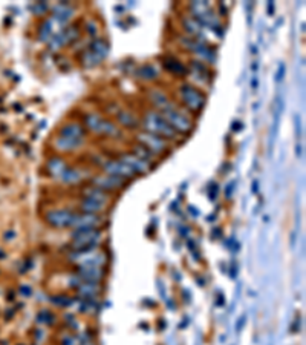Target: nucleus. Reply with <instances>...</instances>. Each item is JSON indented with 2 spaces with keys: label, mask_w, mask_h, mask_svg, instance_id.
<instances>
[{
  "label": "nucleus",
  "mask_w": 306,
  "mask_h": 345,
  "mask_svg": "<svg viewBox=\"0 0 306 345\" xmlns=\"http://www.w3.org/2000/svg\"><path fill=\"white\" fill-rule=\"evenodd\" d=\"M100 240H101V232L98 229L75 230L72 233V247L77 252H91L95 250Z\"/></svg>",
  "instance_id": "obj_1"
},
{
  "label": "nucleus",
  "mask_w": 306,
  "mask_h": 345,
  "mask_svg": "<svg viewBox=\"0 0 306 345\" xmlns=\"http://www.w3.org/2000/svg\"><path fill=\"white\" fill-rule=\"evenodd\" d=\"M144 128L146 131L156 134V135H162L167 138H176V131L170 126L169 123L165 121V118L161 114L156 112H147L144 117Z\"/></svg>",
  "instance_id": "obj_2"
},
{
  "label": "nucleus",
  "mask_w": 306,
  "mask_h": 345,
  "mask_svg": "<svg viewBox=\"0 0 306 345\" xmlns=\"http://www.w3.org/2000/svg\"><path fill=\"white\" fill-rule=\"evenodd\" d=\"M165 121L170 124V126L176 131V132H183V134H187L191 131L193 128V123L188 117H185L184 114H181L179 110H176L175 107H170V109H164L162 114H161Z\"/></svg>",
  "instance_id": "obj_3"
},
{
  "label": "nucleus",
  "mask_w": 306,
  "mask_h": 345,
  "mask_svg": "<svg viewBox=\"0 0 306 345\" xmlns=\"http://www.w3.org/2000/svg\"><path fill=\"white\" fill-rule=\"evenodd\" d=\"M85 123L89 129H92L93 132H98L103 135H110V137H115V135H121L120 129L115 126L114 123H110L104 118H101L100 115H95V114H89L85 118Z\"/></svg>",
  "instance_id": "obj_4"
},
{
  "label": "nucleus",
  "mask_w": 306,
  "mask_h": 345,
  "mask_svg": "<svg viewBox=\"0 0 306 345\" xmlns=\"http://www.w3.org/2000/svg\"><path fill=\"white\" fill-rule=\"evenodd\" d=\"M179 92H181V97H183V102L191 110H199L205 103V95L191 85L181 86Z\"/></svg>",
  "instance_id": "obj_5"
},
{
  "label": "nucleus",
  "mask_w": 306,
  "mask_h": 345,
  "mask_svg": "<svg viewBox=\"0 0 306 345\" xmlns=\"http://www.w3.org/2000/svg\"><path fill=\"white\" fill-rule=\"evenodd\" d=\"M138 141H140V144H143L144 147H147L153 155L161 154V152H164L167 149V143H165L164 138L156 135V134H152L149 131H144L138 135Z\"/></svg>",
  "instance_id": "obj_6"
},
{
  "label": "nucleus",
  "mask_w": 306,
  "mask_h": 345,
  "mask_svg": "<svg viewBox=\"0 0 306 345\" xmlns=\"http://www.w3.org/2000/svg\"><path fill=\"white\" fill-rule=\"evenodd\" d=\"M72 261H77L80 267H101L106 262V255L100 252H78L72 255Z\"/></svg>",
  "instance_id": "obj_7"
},
{
  "label": "nucleus",
  "mask_w": 306,
  "mask_h": 345,
  "mask_svg": "<svg viewBox=\"0 0 306 345\" xmlns=\"http://www.w3.org/2000/svg\"><path fill=\"white\" fill-rule=\"evenodd\" d=\"M75 218V213L71 210H66V209H60V210H51L46 215V221L52 226V227H71L72 221Z\"/></svg>",
  "instance_id": "obj_8"
},
{
  "label": "nucleus",
  "mask_w": 306,
  "mask_h": 345,
  "mask_svg": "<svg viewBox=\"0 0 306 345\" xmlns=\"http://www.w3.org/2000/svg\"><path fill=\"white\" fill-rule=\"evenodd\" d=\"M104 171L107 172V175H112L117 178H122V179H127V178H133L136 173L129 168L127 164H124L121 160H110L106 161L103 164Z\"/></svg>",
  "instance_id": "obj_9"
},
{
  "label": "nucleus",
  "mask_w": 306,
  "mask_h": 345,
  "mask_svg": "<svg viewBox=\"0 0 306 345\" xmlns=\"http://www.w3.org/2000/svg\"><path fill=\"white\" fill-rule=\"evenodd\" d=\"M92 183H93V187H96V189L110 192V190H117V189L122 187L124 184H126V179L117 178L112 175H100V176H95L92 179Z\"/></svg>",
  "instance_id": "obj_10"
},
{
  "label": "nucleus",
  "mask_w": 306,
  "mask_h": 345,
  "mask_svg": "<svg viewBox=\"0 0 306 345\" xmlns=\"http://www.w3.org/2000/svg\"><path fill=\"white\" fill-rule=\"evenodd\" d=\"M78 38V30L75 26H67L66 30H63L61 33L55 34L52 37V40L49 41V48L51 49H59L60 46L66 45V43H71V41Z\"/></svg>",
  "instance_id": "obj_11"
},
{
  "label": "nucleus",
  "mask_w": 306,
  "mask_h": 345,
  "mask_svg": "<svg viewBox=\"0 0 306 345\" xmlns=\"http://www.w3.org/2000/svg\"><path fill=\"white\" fill-rule=\"evenodd\" d=\"M101 218L98 215H92V213H81V215H75L71 227H74L75 230H85V229H95L100 224Z\"/></svg>",
  "instance_id": "obj_12"
},
{
  "label": "nucleus",
  "mask_w": 306,
  "mask_h": 345,
  "mask_svg": "<svg viewBox=\"0 0 306 345\" xmlns=\"http://www.w3.org/2000/svg\"><path fill=\"white\" fill-rule=\"evenodd\" d=\"M121 161H122L124 164H127L135 173H146V172L150 169L149 161L138 158V157L133 155V154H124V155L121 157Z\"/></svg>",
  "instance_id": "obj_13"
},
{
  "label": "nucleus",
  "mask_w": 306,
  "mask_h": 345,
  "mask_svg": "<svg viewBox=\"0 0 306 345\" xmlns=\"http://www.w3.org/2000/svg\"><path fill=\"white\" fill-rule=\"evenodd\" d=\"M104 272L101 267H80L78 278H81L85 282H98L103 279Z\"/></svg>",
  "instance_id": "obj_14"
},
{
  "label": "nucleus",
  "mask_w": 306,
  "mask_h": 345,
  "mask_svg": "<svg viewBox=\"0 0 306 345\" xmlns=\"http://www.w3.org/2000/svg\"><path fill=\"white\" fill-rule=\"evenodd\" d=\"M52 11H54V19L57 20V22H60V23H66L69 19L74 16V12H75V9L69 3H66V2H61L59 5H55Z\"/></svg>",
  "instance_id": "obj_15"
},
{
  "label": "nucleus",
  "mask_w": 306,
  "mask_h": 345,
  "mask_svg": "<svg viewBox=\"0 0 306 345\" xmlns=\"http://www.w3.org/2000/svg\"><path fill=\"white\" fill-rule=\"evenodd\" d=\"M85 143V138H67V137H57L55 140V147L61 152H69L80 147Z\"/></svg>",
  "instance_id": "obj_16"
},
{
  "label": "nucleus",
  "mask_w": 306,
  "mask_h": 345,
  "mask_svg": "<svg viewBox=\"0 0 306 345\" xmlns=\"http://www.w3.org/2000/svg\"><path fill=\"white\" fill-rule=\"evenodd\" d=\"M59 137H67V138H85L86 137V131L85 128L78 123H69L64 124V126L60 129Z\"/></svg>",
  "instance_id": "obj_17"
},
{
  "label": "nucleus",
  "mask_w": 306,
  "mask_h": 345,
  "mask_svg": "<svg viewBox=\"0 0 306 345\" xmlns=\"http://www.w3.org/2000/svg\"><path fill=\"white\" fill-rule=\"evenodd\" d=\"M81 210L83 213H92V215H96L100 212H104L106 207H107V203H101V201H95V200H91V198H85L81 201Z\"/></svg>",
  "instance_id": "obj_18"
},
{
  "label": "nucleus",
  "mask_w": 306,
  "mask_h": 345,
  "mask_svg": "<svg viewBox=\"0 0 306 345\" xmlns=\"http://www.w3.org/2000/svg\"><path fill=\"white\" fill-rule=\"evenodd\" d=\"M89 51L92 54H95L100 60H103L104 57H107V54H109V45H107V41H104L103 38H93L91 41Z\"/></svg>",
  "instance_id": "obj_19"
},
{
  "label": "nucleus",
  "mask_w": 306,
  "mask_h": 345,
  "mask_svg": "<svg viewBox=\"0 0 306 345\" xmlns=\"http://www.w3.org/2000/svg\"><path fill=\"white\" fill-rule=\"evenodd\" d=\"M64 183H77L85 176V171L77 169V168H66L63 173L60 175Z\"/></svg>",
  "instance_id": "obj_20"
},
{
  "label": "nucleus",
  "mask_w": 306,
  "mask_h": 345,
  "mask_svg": "<svg viewBox=\"0 0 306 345\" xmlns=\"http://www.w3.org/2000/svg\"><path fill=\"white\" fill-rule=\"evenodd\" d=\"M150 100H152L153 104H156V106L161 107L162 110H164V109L173 107V104L169 102V99H167V95L162 94V92H159V91H152V92H150Z\"/></svg>",
  "instance_id": "obj_21"
},
{
  "label": "nucleus",
  "mask_w": 306,
  "mask_h": 345,
  "mask_svg": "<svg viewBox=\"0 0 306 345\" xmlns=\"http://www.w3.org/2000/svg\"><path fill=\"white\" fill-rule=\"evenodd\" d=\"M164 66L169 69V71H172V72H175V74H178V75H184V74H187V69H185V66L181 63L179 60H176V59H173V57H167L165 60H164Z\"/></svg>",
  "instance_id": "obj_22"
},
{
  "label": "nucleus",
  "mask_w": 306,
  "mask_h": 345,
  "mask_svg": "<svg viewBox=\"0 0 306 345\" xmlns=\"http://www.w3.org/2000/svg\"><path fill=\"white\" fill-rule=\"evenodd\" d=\"M117 117H118V121L122 124V126H126V128L135 129V128L140 126V123H138V120H136L130 112H127V110H120Z\"/></svg>",
  "instance_id": "obj_23"
},
{
  "label": "nucleus",
  "mask_w": 306,
  "mask_h": 345,
  "mask_svg": "<svg viewBox=\"0 0 306 345\" xmlns=\"http://www.w3.org/2000/svg\"><path fill=\"white\" fill-rule=\"evenodd\" d=\"M85 198H91V200L101 201V203H107L109 201L107 193L104 190H101V189H96V187H88L85 190Z\"/></svg>",
  "instance_id": "obj_24"
},
{
  "label": "nucleus",
  "mask_w": 306,
  "mask_h": 345,
  "mask_svg": "<svg viewBox=\"0 0 306 345\" xmlns=\"http://www.w3.org/2000/svg\"><path fill=\"white\" fill-rule=\"evenodd\" d=\"M136 75L143 80H155L158 77V71L153 68V65H143L141 68H138Z\"/></svg>",
  "instance_id": "obj_25"
},
{
  "label": "nucleus",
  "mask_w": 306,
  "mask_h": 345,
  "mask_svg": "<svg viewBox=\"0 0 306 345\" xmlns=\"http://www.w3.org/2000/svg\"><path fill=\"white\" fill-rule=\"evenodd\" d=\"M64 169H66V164L60 158H51L48 161V171L54 175H61Z\"/></svg>",
  "instance_id": "obj_26"
},
{
  "label": "nucleus",
  "mask_w": 306,
  "mask_h": 345,
  "mask_svg": "<svg viewBox=\"0 0 306 345\" xmlns=\"http://www.w3.org/2000/svg\"><path fill=\"white\" fill-rule=\"evenodd\" d=\"M133 155H136L138 158H141V160H146V161H149V160H152L153 155L152 152L147 149V147H144L143 144H136V146H133Z\"/></svg>",
  "instance_id": "obj_27"
},
{
  "label": "nucleus",
  "mask_w": 306,
  "mask_h": 345,
  "mask_svg": "<svg viewBox=\"0 0 306 345\" xmlns=\"http://www.w3.org/2000/svg\"><path fill=\"white\" fill-rule=\"evenodd\" d=\"M52 34V20H46L43 25H41L40 31H38V38L41 41H48L49 37Z\"/></svg>",
  "instance_id": "obj_28"
},
{
  "label": "nucleus",
  "mask_w": 306,
  "mask_h": 345,
  "mask_svg": "<svg viewBox=\"0 0 306 345\" xmlns=\"http://www.w3.org/2000/svg\"><path fill=\"white\" fill-rule=\"evenodd\" d=\"M183 25H184V28H185V31L190 33L191 35L201 33V26H199V23H198L196 20H193V19H184Z\"/></svg>",
  "instance_id": "obj_29"
},
{
  "label": "nucleus",
  "mask_w": 306,
  "mask_h": 345,
  "mask_svg": "<svg viewBox=\"0 0 306 345\" xmlns=\"http://www.w3.org/2000/svg\"><path fill=\"white\" fill-rule=\"evenodd\" d=\"M83 63H85V65H88V66H95V65H98L101 60L98 59V57H96V55L95 54H92L91 51H86L85 54H83Z\"/></svg>",
  "instance_id": "obj_30"
},
{
  "label": "nucleus",
  "mask_w": 306,
  "mask_h": 345,
  "mask_svg": "<svg viewBox=\"0 0 306 345\" xmlns=\"http://www.w3.org/2000/svg\"><path fill=\"white\" fill-rule=\"evenodd\" d=\"M51 301L52 304H55V306H59V307H69L74 304V299L67 296H55V298H51Z\"/></svg>",
  "instance_id": "obj_31"
},
{
  "label": "nucleus",
  "mask_w": 306,
  "mask_h": 345,
  "mask_svg": "<svg viewBox=\"0 0 306 345\" xmlns=\"http://www.w3.org/2000/svg\"><path fill=\"white\" fill-rule=\"evenodd\" d=\"M191 66H193V69H196L198 74H201L204 77H210V71H208V68L202 62H191Z\"/></svg>",
  "instance_id": "obj_32"
},
{
  "label": "nucleus",
  "mask_w": 306,
  "mask_h": 345,
  "mask_svg": "<svg viewBox=\"0 0 306 345\" xmlns=\"http://www.w3.org/2000/svg\"><path fill=\"white\" fill-rule=\"evenodd\" d=\"M38 322H46V324H51L52 321H54V316L48 311V310H45V311H40V314H38Z\"/></svg>",
  "instance_id": "obj_33"
},
{
  "label": "nucleus",
  "mask_w": 306,
  "mask_h": 345,
  "mask_svg": "<svg viewBox=\"0 0 306 345\" xmlns=\"http://www.w3.org/2000/svg\"><path fill=\"white\" fill-rule=\"evenodd\" d=\"M35 14H37V16H40V14H43L46 9H48V5L46 3H41V2H38V3H35V5H31L30 6Z\"/></svg>",
  "instance_id": "obj_34"
},
{
  "label": "nucleus",
  "mask_w": 306,
  "mask_h": 345,
  "mask_svg": "<svg viewBox=\"0 0 306 345\" xmlns=\"http://www.w3.org/2000/svg\"><path fill=\"white\" fill-rule=\"evenodd\" d=\"M285 71H286L285 63H280V65H279V71H277V74H275V81H277V83H280V81L283 80V77H285Z\"/></svg>",
  "instance_id": "obj_35"
},
{
  "label": "nucleus",
  "mask_w": 306,
  "mask_h": 345,
  "mask_svg": "<svg viewBox=\"0 0 306 345\" xmlns=\"http://www.w3.org/2000/svg\"><path fill=\"white\" fill-rule=\"evenodd\" d=\"M294 123H296V135L300 138V135H302V121H300L299 115H294Z\"/></svg>",
  "instance_id": "obj_36"
},
{
  "label": "nucleus",
  "mask_w": 306,
  "mask_h": 345,
  "mask_svg": "<svg viewBox=\"0 0 306 345\" xmlns=\"http://www.w3.org/2000/svg\"><path fill=\"white\" fill-rule=\"evenodd\" d=\"M88 31H89V34H92V35L96 34V25H95L93 22H88Z\"/></svg>",
  "instance_id": "obj_37"
},
{
  "label": "nucleus",
  "mask_w": 306,
  "mask_h": 345,
  "mask_svg": "<svg viewBox=\"0 0 306 345\" xmlns=\"http://www.w3.org/2000/svg\"><path fill=\"white\" fill-rule=\"evenodd\" d=\"M231 129H233L234 132L241 131V129H242V123H241V121H234V123H233V126H231Z\"/></svg>",
  "instance_id": "obj_38"
},
{
  "label": "nucleus",
  "mask_w": 306,
  "mask_h": 345,
  "mask_svg": "<svg viewBox=\"0 0 306 345\" xmlns=\"http://www.w3.org/2000/svg\"><path fill=\"white\" fill-rule=\"evenodd\" d=\"M20 292H22L25 296H28V295H31V288H28V287L23 285V287H20Z\"/></svg>",
  "instance_id": "obj_39"
},
{
  "label": "nucleus",
  "mask_w": 306,
  "mask_h": 345,
  "mask_svg": "<svg viewBox=\"0 0 306 345\" xmlns=\"http://www.w3.org/2000/svg\"><path fill=\"white\" fill-rule=\"evenodd\" d=\"M251 85H253V89H257L259 81H257V77H256V75H254V77H253V80H251Z\"/></svg>",
  "instance_id": "obj_40"
},
{
  "label": "nucleus",
  "mask_w": 306,
  "mask_h": 345,
  "mask_svg": "<svg viewBox=\"0 0 306 345\" xmlns=\"http://www.w3.org/2000/svg\"><path fill=\"white\" fill-rule=\"evenodd\" d=\"M273 12H274V3L270 2L268 3V14H270V16H273Z\"/></svg>",
  "instance_id": "obj_41"
},
{
  "label": "nucleus",
  "mask_w": 306,
  "mask_h": 345,
  "mask_svg": "<svg viewBox=\"0 0 306 345\" xmlns=\"http://www.w3.org/2000/svg\"><path fill=\"white\" fill-rule=\"evenodd\" d=\"M233 190H234V183H231V184H230L228 192H225V195H227V197H231V192H233Z\"/></svg>",
  "instance_id": "obj_42"
},
{
  "label": "nucleus",
  "mask_w": 306,
  "mask_h": 345,
  "mask_svg": "<svg viewBox=\"0 0 306 345\" xmlns=\"http://www.w3.org/2000/svg\"><path fill=\"white\" fill-rule=\"evenodd\" d=\"M296 149H297V157H302V155H303V150H302L303 147H302L300 144H297V147H296Z\"/></svg>",
  "instance_id": "obj_43"
},
{
  "label": "nucleus",
  "mask_w": 306,
  "mask_h": 345,
  "mask_svg": "<svg viewBox=\"0 0 306 345\" xmlns=\"http://www.w3.org/2000/svg\"><path fill=\"white\" fill-rule=\"evenodd\" d=\"M220 12H222V16H225V14H227V9H225V6L222 5V3H220Z\"/></svg>",
  "instance_id": "obj_44"
},
{
  "label": "nucleus",
  "mask_w": 306,
  "mask_h": 345,
  "mask_svg": "<svg viewBox=\"0 0 306 345\" xmlns=\"http://www.w3.org/2000/svg\"><path fill=\"white\" fill-rule=\"evenodd\" d=\"M251 52H253V54H256V52H257V49H256V46H251Z\"/></svg>",
  "instance_id": "obj_45"
}]
</instances>
